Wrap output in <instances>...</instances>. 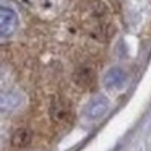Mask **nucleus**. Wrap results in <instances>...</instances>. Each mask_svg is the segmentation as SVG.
Instances as JSON below:
<instances>
[{
	"label": "nucleus",
	"mask_w": 151,
	"mask_h": 151,
	"mask_svg": "<svg viewBox=\"0 0 151 151\" xmlns=\"http://www.w3.org/2000/svg\"><path fill=\"white\" fill-rule=\"evenodd\" d=\"M49 111H50V117H52L54 122H63L67 119V115H68V107H67L63 98H59V96H54L50 99Z\"/></svg>",
	"instance_id": "1"
},
{
	"label": "nucleus",
	"mask_w": 151,
	"mask_h": 151,
	"mask_svg": "<svg viewBox=\"0 0 151 151\" xmlns=\"http://www.w3.org/2000/svg\"><path fill=\"white\" fill-rule=\"evenodd\" d=\"M18 23V18L13 10L2 7V36H10L15 31Z\"/></svg>",
	"instance_id": "4"
},
{
	"label": "nucleus",
	"mask_w": 151,
	"mask_h": 151,
	"mask_svg": "<svg viewBox=\"0 0 151 151\" xmlns=\"http://www.w3.org/2000/svg\"><path fill=\"white\" fill-rule=\"evenodd\" d=\"M10 141H12V146L18 148V150L26 148V146H29L31 141H33V132L26 127L17 128V130L13 132V135H12Z\"/></svg>",
	"instance_id": "2"
},
{
	"label": "nucleus",
	"mask_w": 151,
	"mask_h": 151,
	"mask_svg": "<svg viewBox=\"0 0 151 151\" xmlns=\"http://www.w3.org/2000/svg\"><path fill=\"white\" fill-rule=\"evenodd\" d=\"M107 109H109L107 101H106L104 98H98L88 106V109H86V115H88V119H91V120H96V119L102 117V115L107 112Z\"/></svg>",
	"instance_id": "5"
},
{
	"label": "nucleus",
	"mask_w": 151,
	"mask_h": 151,
	"mask_svg": "<svg viewBox=\"0 0 151 151\" xmlns=\"http://www.w3.org/2000/svg\"><path fill=\"white\" fill-rule=\"evenodd\" d=\"M124 78H125V73L122 72L120 68H112V70H109V73L106 75L104 83L109 88H119V86L124 83Z\"/></svg>",
	"instance_id": "6"
},
{
	"label": "nucleus",
	"mask_w": 151,
	"mask_h": 151,
	"mask_svg": "<svg viewBox=\"0 0 151 151\" xmlns=\"http://www.w3.org/2000/svg\"><path fill=\"white\" fill-rule=\"evenodd\" d=\"M75 83L80 86V88H93L96 81V75H94V70L89 68V67H81L75 72Z\"/></svg>",
	"instance_id": "3"
}]
</instances>
